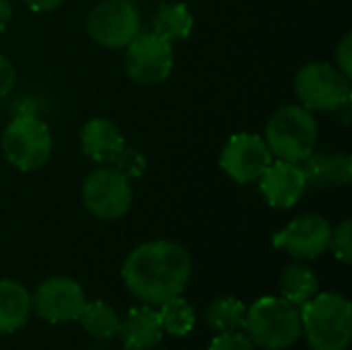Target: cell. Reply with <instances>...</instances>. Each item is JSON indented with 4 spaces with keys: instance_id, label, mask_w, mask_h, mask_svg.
Listing matches in <instances>:
<instances>
[{
    "instance_id": "cell-1",
    "label": "cell",
    "mask_w": 352,
    "mask_h": 350,
    "mask_svg": "<svg viewBox=\"0 0 352 350\" xmlns=\"http://www.w3.org/2000/svg\"><path fill=\"white\" fill-rule=\"evenodd\" d=\"M190 276L192 258L188 250L165 239L134 248L122 266L126 289L146 305H161L182 295Z\"/></svg>"
},
{
    "instance_id": "cell-2",
    "label": "cell",
    "mask_w": 352,
    "mask_h": 350,
    "mask_svg": "<svg viewBox=\"0 0 352 350\" xmlns=\"http://www.w3.org/2000/svg\"><path fill=\"white\" fill-rule=\"evenodd\" d=\"M301 332L311 350H346L352 338V305L340 293H318L301 307Z\"/></svg>"
},
{
    "instance_id": "cell-3",
    "label": "cell",
    "mask_w": 352,
    "mask_h": 350,
    "mask_svg": "<svg viewBox=\"0 0 352 350\" xmlns=\"http://www.w3.org/2000/svg\"><path fill=\"white\" fill-rule=\"evenodd\" d=\"M264 140L272 157L289 163H303L316 153L318 122L303 105H285L270 116Z\"/></svg>"
},
{
    "instance_id": "cell-4",
    "label": "cell",
    "mask_w": 352,
    "mask_h": 350,
    "mask_svg": "<svg viewBox=\"0 0 352 350\" xmlns=\"http://www.w3.org/2000/svg\"><path fill=\"white\" fill-rule=\"evenodd\" d=\"M243 328L254 344L283 350L301 336V309L283 297H262L248 307Z\"/></svg>"
},
{
    "instance_id": "cell-5",
    "label": "cell",
    "mask_w": 352,
    "mask_h": 350,
    "mask_svg": "<svg viewBox=\"0 0 352 350\" xmlns=\"http://www.w3.org/2000/svg\"><path fill=\"white\" fill-rule=\"evenodd\" d=\"M2 153L23 173L41 169L52 155L50 128L33 113H19L2 132Z\"/></svg>"
},
{
    "instance_id": "cell-6",
    "label": "cell",
    "mask_w": 352,
    "mask_h": 350,
    "mask_svg": "<svg viewBox=\"0 0 352 350\" xmlns=\"http://www.w3.org/2000/svg\"><path fill=\"white\" fill-rule=\"evenodd\" d=\"M295 93L309 111H340L351 103V78L332 64L311 62L297 72Z\"/></svg>"
},
{
    "instance_id": "cell-7",
    "label": "cell",
    "mask_w": 352,
    "mask_h": 350,
    "mask_svg": "<svg viewBox=\"0 0 352 350\" xmlns=\"http://www.w3.org/2000/svg\"><path fill=\"white\" fill-rule=\"evenodd\" d=\"M80 198L93 217L116 221L122 219L132 206V186L130 179L116 167H99L87 175Z\"/></svg>"
},
{
    "instance_id": "cell-8",
    "label": "cell",
    "mask_w": 352,
    "mask_h": 350,
    "mask_svg": "<svg viewBox=\"0 0 352 350\" xmlns=\"http://www.w3.org/2000/svg\"><path fill=\"white\" fill-rule=\"evenodd\" d=\"M87 31L97 45L122 50L140 33V12L128 0L99 2L87 19Z\"/></svg>"
},
{
    "instance_id": "cell-9",
    "label": "cell",
    "mask_w": 352,
    "mask_h": 350,
    "mask_svg": "<svg viewBox=\"0 0 352 350\" xmlns=\"http://www.w3.org/2000/svg\"><path fill=\"white\" fill-rule=\"evenodd\" d=\"M173 62V43L155 31L138 33L126 45V72L136 85L151 87L167 80Z\"/></svg>"
},
{
    "instance_id": "cell-10",
    "label": "cell",
    "mask_w": 352,
    "mask_h": 350,
    "mask_svg": "<svg viewBox=\"0 0 352 350\" xmlns=\"http://www.w3.org/2000/svg\"><path fill=\"white\" fill-rule=\"evenodd\" d=\"M272 161L266 140L252 132L233 134L221 153V169L237 184L258 182Z\"/></svg>"
},
{
    "instance_id": "cell-11",
    "label": "cell",
    "mask_w": 352,
    "mask_h": 350,
    "mask_svg": "<svg viewBox=\"0 0 352 350\" xmlns=\"http://www.w3.org/2000/svg\"><path fill=\"white\" fill-rule=\"evenodd\" d=\"M87 299L80 285L68 276L43 281L31 295V309L50 324L78 320Z\"/></svg>"
},
{
    "instance_id": "cell-12",
    "label": "cell",
    "mask_w": 352,
    "mask_h": 350,
    "mask_svg": "<svg viewBox=\"0 0 352 350\" xmlns=\"http://www.w3.org/2000/svg\"><path fill=\"white\" fill-rule=\"evenodd\" d=\"M332 225L320 215H303L293 219L287 227H283L272 243L276 250H283L299 260H314L322 256L330 245Z\"/></svg>"
},
{
    "instance_id": "cell-13",
    "label": "cell",
    "mask_w": 352,
    "mask_h": 350,
    "mask_svg": "<svg viewBox=\"0 0 352 350\" xmlns=\"http://www.w3.org/2000/svg\"><path fill=\"white\" fill-rule=\"evenodd\" d=\"M258 182L264 200L274 208L295 206L307 190V179L301 163H289L280 159L272 161Z\"/></svg>"
},
{
    "instance_id": "cell-14",
    "label": "cell",
    "mask_w": 352,
    "mask_h": 350,
    "mask_svg": "<svg viewBox=\"0 0 352 350\" xmlns=\"http://www.w3.org/2000/svg\"><path fill=\"white\" fill-rule=\"evenodd\" d=\"M124 146L122 130L107 118H93L80 130V149L95 163H113Z\"/></svg>"
},
{
    "instance_id": "cell-15",
    "label": "cell",
    "mask_w": 352,
    "mask_h": 350,
    "mask_svg": "<svg viewBox=\"0 0 352 350\" xmlns=\"http://www.w3.org/2000/svg\"><path fill=\"white\" fill-rule=\"evenodd\" d=\"M120 338L126 350H151L163 338V326L155 305L134 307L124 322H120Z\"/></svg>"
},
{
    "instance_id": "cell-16",
    "label": "cell",
    "mask_w": 352,
    "mask_h": 350,
    "mask_svg": "<svg viewBox=\"0 0 352 350\" xmlns=\"http://www.w3.org/2000/svg\"><path fill=\"white\" fill-rule=\"evenodd\" d=\"M307 186L332 188L346 186L352 177V161L349 155H311L301 163Z\"/></svg>"
},
{
    "instance_id": "cell-17",
    "label": "cell",
    "mask_w": 352,
    "mask_h": 350,
    "mask_svg": "<svg viewBox=\"0 0 352 350\" xmlns=\"http://www.w3.org/2000/svg\"><path fill=\"white\" fill-rule=\"evenodd\" d=\"M31 314V295L16 281H0V334L25 326Z\"/></svg>"
},
{
    "instance_id": "cell-18",
    "label": "cell",
    "mask_w": 352,
    "mask_h": 350,
    "mask_svg": "<svg viewBox=\"0 0 352 350\" xmlns=\"http://www.w3.org/2000/svg\"><path fill=\"white\" fill-rule=\"evenodd\" d=\"M194 29V14L182 2H165L153 17V31L167 41H182Z\"/></svg>"
},
{
    "instance_id": "cell-19",
    "label": "cell",
    "mask_w": 352,
    "mask_h": 350,
    "mask_svg": "<svg viewBox=\"0 0 352 350\" xmlns=\"http://www.w3.org/2000/svg\"><path fill=\"white\" fill-rule=\"evenodd\" d=\"M318 276L314 274V270L301 262L289 264L283 270L280 276V297L287 299L289 303H293L295 307H303L309 299H314L318 295Z\"/></svg>"
},
{
    "instance_id": "cell-20",
    "label": "cell",
    "mask_w": 352,
    "mask_h": 350,
    "mask_svg": "<svg viewBox=\"0 0 352 350\" xmlns=\"http://www.w3.org/2000/svg\"><path fill=\"white\" fill-rule=\"evenodd\" d=\"M78 322L82 326V330L97 338V340H109L113 336H118L120 332V318L116 314V309L103 301H91L85 303Z\"/></svg>"
},
{
    "instance_id": "cell-21",
    "label": "cell",
    "mask_w": 352,
    "mask_h": 350,
    "mask_svg": "<svg viewBox=\"0 0 352 350\" xmlns=\"http://www.w3.org/2000/svg\"><path fill=\"white\" fill-rule=\"evenodd\" d=\"M245 314L248 307L243 301L235 297H219L206 309V324L217 334L237 332L245 324Z\"/></svg>"
},
{
    "instance_id": "cell-22",
    "label": "cell",
    "mask_w": 352,
    "mask_h": 350,
    "mask_svg": "<svg viewBox=\"0 0 352 350\" xmlns=\"http://www.w3.org/2000/svg\"><path fill=\"white\" fill-rule=\"evenodd\" d=\"M157 314H159L163 332H167L171 336H188L196 324L194 307L182 295L163 301L159 305Z\"/></svg>"
},
{
    "instance_id": "cell-23",
    "label": "cell",
    "mask_w": 352,
    "mask_h": 350,
    "mask_svg": "<svg viewBox=\"0 0 352 350\" xmlns=\"http://www.w3.org/2000/svg\"><path fill=\"white\" fill-rule=\"evenodd\" d=\"M328 250L334 252L336 260L342 264H351L352 260V223L351 219H344L336 229H332L330 245Z\"/></svg>"
},
{
    "instance_id": "cell-24",
    "label": "cell",
    "mask_w": 352,
    "mask_h": 350,
    "mask_svg": "<svg viewBox=\"0 0 352 350\" xmlns=\"http://www.w3.org/2000/svg\"><path fill=\"white\" fill-rule=\"evenodd\" d=\"M113 165H116V169L122 171L128 179H130V177H140V175L146 171V159H144L138 151L130 149L128 144H126L124 151L116 157Z\"/></svg>"
},
{
    "instance_id": "cell-25",
    "label": "cell",
    "mask_w": 352,
    "mask_h": 350,
    "mask_svg": "<svg viewBox=\"0 0 352 350\" xmlns=\"http://www.w3.org/2000/svg\"><path fill=\"white\" fill-rule=\"evenodd\" d=\"M208 350H256V344L250 340L248 334L243 332H225V334H219L212 342Z\"/></svg>"
},
{
    "instance_id": "cell-26",
    "label": "cell",
    "mask_w": 352,
    "mask_h": 350,
    "mask_svg": "<svg viewBox=\"0 0 352 350\" xmlns=\"http://www.w3.org/2000/svg\"><path fill=\"white\" fill-rule=\"evenodd\" d=\"M336 68L346 74L349 78L352 76V35L346 33L340 43L336 45Z\"/></svg>"
},
{
    "instance_id": "cell-27",
    "label": "cell",
    "mask_w": 352,
    "mask_h": 350,
    "mask_svg": "<svg viewBox=\"0 0 352 350\" xmlns=\"http://www.w3.org/2000/svg\"><path fill=\"white\" fill-rule=\"evenodd\" d=\"M14 80H16V74H14L12 62L0 54V99H4L12 91Z\"/></svg>"
},
{
    "instance_id": "cell-28",
    "label": "cell",
    "mask_w": 352,
    "mask_h": 350,
    "mask_svg": "<svg viewBox=\"0 0 352 350\" xmlns=\"http://www.w3.org/2000/svg\"><path fill=\"white\" fill-rule=\"evenodd\" d=\"M23 2L35 12H47V10H54L62 4V0H23Z\"/></svg>"
},
{
    "instance_id": "cell-29",
    "label": "cell",
    "mask_w": 352,
    "mask_h": 350,
    "mask_svg": "<svg viewBox=\"0 0 352 350\" xmlns=\"http://www.w3.org/2000/svg\"><path fill=\"white\" fill-rule=\"evenodd\" d=\"M10 19H12V6H10V2L8 0H0V31H4L8 27Z\"/></svg>"
}]
</instances>
